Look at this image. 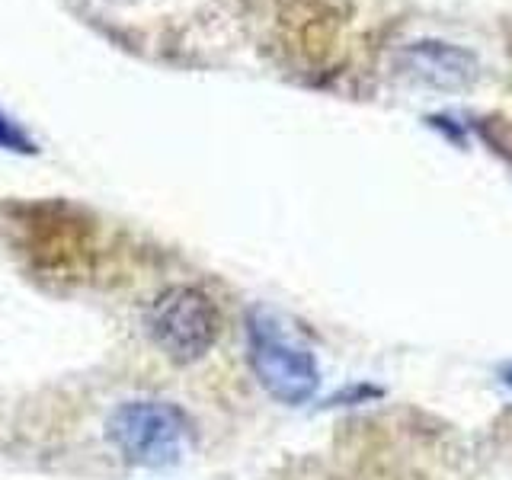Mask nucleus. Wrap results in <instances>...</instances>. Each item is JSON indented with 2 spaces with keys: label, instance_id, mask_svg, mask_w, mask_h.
<instances>
[{
  "label": "nucleus",
  "instance_id": "obj_4",
  "mask_svg": "<svg viewBox=\"0 0 512 480\" xmlns=\"http://www.w3.org/2000/svg\"><path fill=\"white\" fill-rule=\"evenodd\" d=\"M397 68L413 84H423L432 90H468L477 74L480 61L474 52L442 39H420L410 42L397 55Z\"/></svg>",
  "mask_w": 512,
  "mask_h": 480
},
{
  "label": "nucleus",
  "instance_id": "obj_3",
  "mask_svg": "<svg viewBox=\"0 0 512 480\" xmlns=\"http://www.w3.org/2000/svg\"><path fill=\"white\" fill-rule=\"evenodd\" d=\"M218 311L212 298L192 285L164 288L148 308V333L167 359L199 362L218 340Z\"/></svg>",
  "mask_w": 512,
  "mask_h": 480
},
{
  "label": "nucleus",
  "instance_id": "obj_1",
  "mask_svg": "<svg viewBox=\"0 0 512 480\" xmlns=\"http://www.w3.org/2000/svg\"><path fill=\"white\" fill-rule=\"evenodd\" d=\"M106 436L128 464L170 468L192 445V423L167 400H125L109 413Z\"/></svg>",
  "mask_w": 512,
  "mask_h": 480
},
{
  "label": "nucleus",
  "instance_id": "obj_2",
  "mask_svg": "<svg viewBox=\"0 0 512 480\" xmlns=\"http://www.w3.org/2000/svg\"><path fill=\"white\" fill-rule=\"evenodd\" d=\"M247 333H250V352H247L250 368L256 381L263 384V391L288 407H298L304 400H311L320 384V372L311 352L301 343H295L292 336H285V330L263 311L250 314Z\"/></svg>",
  "mask_w": 512,
  "mask_h": 480
},
{
  "label": "nucleus",
  "instance_id": "obj_5",
  "mask_svg": "<svg viewBox=\"0 0 512 480\" xmlns=\"http://www.w3.org/2000/svg\"><path fill=\"white\" fill-rule=\"evenodd\" d=\"M0 148H4V151L32 154V151H36V144L29 141V135L10 116H4V112H0Z\"/></svg>",
  "mask_w": 512,
  "mask_h": 480
}]
</instances>
